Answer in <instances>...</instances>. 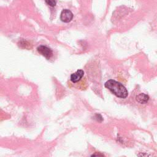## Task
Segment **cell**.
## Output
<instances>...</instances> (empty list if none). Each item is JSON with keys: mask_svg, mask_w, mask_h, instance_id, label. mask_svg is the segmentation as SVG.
<instances>
[{"mask_svg": "<svg viewBox=\"0 0 157 157\" xmlns=\"http://www.w3.org/2000/svg\"><path fill=\"white\" fill-rule=\"evenodd\" d=\"M84 71L82 69L77 70L75 72L71 75V80L73 83H77L78 82L83 76Z\"/></svg>", "mask_w": 157, "mask_h": 157, "instance_id": "4", "label": "cell"}, {"mask_svg": "<svg viewBox=\"0 0 157 157\" xmlns=\"http://www.w3.org/2000/svg\"><path fill=\"white\" fill-rule=\"evenodd\" d=\"M149 99V96L144 93H140L136 96V101L140 104H145L147 102Z\"/></svg>", "mask_w": 157, "mask_h": 157, "instance_id": "5", "label": "cell"}, {"mask_svg": "<svg viewBox=\"0 0 157 157\" xmlns=\"http://www.w3.org/2000/svg\"><path fill=\"white\" fill-rule=\"evenodd\" d=\"M37 51L47 59H50L53 55L52 50L50 48L44 45L39 46L37 48Z\"/></svg>", "mask_w": 157, "mask_h": 157, "instance_id": "3", "label": "cell"}, {"mask_svg": "<svg viewBox=\"0 0 157 157\" xmlns=\"http://www.w3.org/2000/svg\"><path fill=\"white\" fill-rule=\"evenodd\" d=\"M73 18V13L70 10L64 9L62 10L60 15V19L64 23L70 22Z\"/></svg>", "mask_w": 157, "mask_h": 157, "instance_id": "2", "label": "cell"}, {"mask_svg": "<svg viewBox=\"0 0 157 157\" xmlns=\"http://www.w3.org/2000/svg\"><path fill=\"white\" fill-rule=\"evenodd\" d=\"M104 86L118 98L124 99L126 98L128 95L127 89L120 82L115 80L110 79L107 80L105 83Z\"/></svg>", "mask_w": 157, "mask_h": 157, "instance_id": "1", "label": "cell"}, {"mask_svg": "<svg viewBox=\"0 0 157 157\" xmlns=\"http://www.w3.org/2000/svg\"><path fill=\"white\" fill-rule=\"evenodd\" d=\"M45 2L51 7H54L56 6V2L55 0H45Z\"/></svg>", "mask_w": 157, "mask_h": 157, "instance_id": "6", "label": "cell"}]
</instances>
